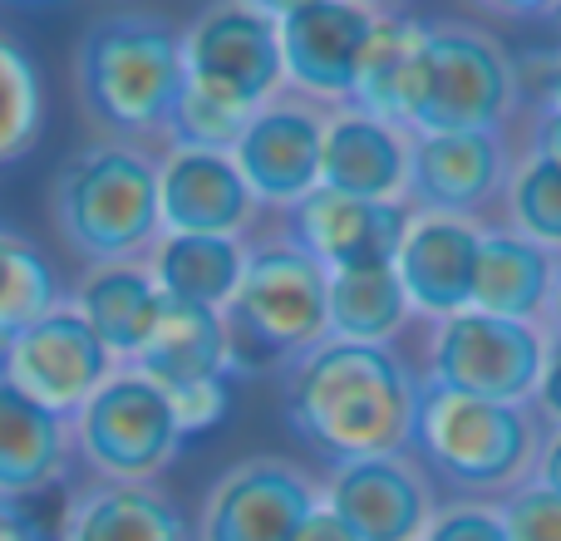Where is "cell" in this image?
Returning a JSON list of instances; mask_svg holds the SVG:
<instances>
[{"label":"cell","mask_w":561,"mask_h":541,"mask_svg":"<svg viewBox=\"0 0 561 541\" xmlns=\"http://www.w3.org/2000/svg\"><path fill=\"white\" fill-rule=\"evenodd\" d=\"M523 99L517 59L478 25H428L424 74L409 134H503Z\"/></svg>","instance_id":"cell-6"},{"label":"cell","mask_w":561,"mask_h":541,"mask_svg":"<svg viewBox=\"0 0 561 541\" xmlns=\"http://www.w3.org/2000/svg\"><path fill=\"white\" fill-rule=\"evenodd\" d=\"M424 541H507V527H503V517H497V507L454 503L434 517Z\"/></svg>","instance_id":"cell-32"},{"label":"cell","mask_w":561,"mask_h":541,"mask_svg":"<svg viewBox=\"0 0 561 541\" xmlns=\"http://www.w3.org/2000/svg\"><path fill=\"white\" fill-rule=\"evenodd\" d=\"M419 379L389 345L325 339L286 369V424L330 463L404 453L414 438Z\"/></svg>","instance_id":"cell-1"},{"label":"cell","mask_w":561,"mask_h":541,"mask_svg":"<svg viewBox=\"0 0 561 541\" xmlns=\"http://www.w3.org/2000/svg\"><path fill=\"white\" fill-rule=\"evenodd\" d=\"M561 280L557 252L527 242L517 232H483L478 246V276H473V310L517 325H542L552 290Z\"/></svg>","instance_id":"cell-23"},{"label":"cell","mask_w":561,"mask_h":541,"mask_svg":"<svg viewBox=\"0 0 561 541\" xmlns=\"http://www.w3.org/2000/svg\"><path fill=\"white\" fill-rule=\"evenodd\" d=\"M533 153L561 168V114H552V108H542V118L533 128Z\"/></svg>","instance_id":"cell-36"},{"label":"cell","mask_w":561,"mask_h":541,"mask_svg":"<svg viewBox=\"0 0 561 541\" xmlns=\"http://www.w3.org/2000/svg\"><path fill=\"white\" fill-rule=\"evenodd\" d=\"M507 217L517 237L561 252V168L527 153L507 177Z\"/></svg>","instance_id":"cell-30"},{"label":"cell","mask_w":561,"mask_h":541,"mask_svg":"<svg viewBox=\"0 0 561 541\" xmlns=\"http://www.w3.org/2000/svg\"><path fill=\"white\" fill-rule=\"evenodd\" d=\"M59 306V276L35 242L0 227V349Z\"/></svg>","instance_id":"cell-28"},{"label":"cell","mask_w":561,"mask_h":541,"mask_svg":"<svg viewBox=\"0 0 561 541\" xmlns=\"http://www.w3.org/2000/svg\"><path fill=\"white\" fill-rule=\"evenodd\" d=\"M158 207L168 237H237L256 222V197L227 153H168L158 163Z\"/></svg>","instance_id":"cell-17"},{"label":"cell","mask_w":561,"mask_h":541,"mask_svg":"<svg viewBox=\"0 0 561 541\" xmlns=\"http://www.w3.org/2000/svg\"><path fill=\"white\" fill-rule=\"evenodd\" d=\"M114 369L118 359L65 300L0 349V375L15 389H25L35 404L55 408L59 418H79V408L114 379Z\"/></svg>","instance_id":"cell-10"},{"label":"cell","mask_w":561,"mask_h":541,"mask_svg":"<svg viewBox=\"0 0 561 541\" xmlns=\"http://www.w3.org/2000/svg\"><path fill=\"white\" fill-rule=\"evenodd\" d=\"M0 541H45V532H39V522L20 503L0 497Z\"/></svg>","instance_id":"cell-34"},{"label":"cell","mask_w":561,"mask_h":541,"mask_svg":"<svg viewBox=\"0 0 561 541\" xmlns=\"http://www.w3.org/2000/svg\"><path fill=\"white\" fill-rule=\"evenodd\" d=\"M158 290L183 306L227 310L247 276V242L237 237H158L153 256H148Z\"/></svg>","instance_id":"cell-26"},{"label":"cell","mask_w":561,"mask_h":541,"mask_svg":"<svg viewBox=\"0 0 561 541\" xmlns=\"http://www.w3.org/2000/svg\"><path fill=\"white\" fill-rule=\"evenodd\" d=\"M542 325H547V335H552V339H557V349H561V280H557V290H552V306H547Z\"/></svg>","instance_id":"cell-39"},{"label":"cell","mask_w":561,"mask_h":541,"mask_svg":"<svg viewBox=\"0 0 561 541\" xmlns=\"http://www.w3.org/2000/svg\"><path fill=\"white\" fill-rule=\"evenodd\" d=\"M128 369L148 375L158 389H193L207 379H232L227 375V325L222 310L207 306H183V300H168L163 320H158L153 339L138 349V359Z\"/></svg>","instance_id":"cell-25"},{"label":"cell","mask_w":561,"mask_h":541,"mask_svg":"<svg viewBox=\"0 0 561 541\" xmlns=\"http://www.w3.org/2000/svg\"><path fill=\"white\" fill-rule=\"evenodd\" d=\"M537 404H542V414H552L561 424V349H552V359H547V375H542V389H537Z\"/></svg>","instance_id":"cell-38"},{"label":"cell","mask_w":561,"mask_h":541,"mask_svg":"<svg viewBox=\"0 0 561 541\" xmlns=\"http://www.w3.org/2000/svg\"><path fill=\"white\" fill-rule=\"evenodd\" d=\"M187 84L237 114H262L286 84L276 10L266 5H213L183 30Z\"/></svg>","instance_id":"cell-9"},{"label":"cell","mask_w":561,"mask_h":541,"mask_svg":"<svg viewBox=\"0 0 561 541\" xmlns=\"http://www.w3.org/2000/svg\"><path fill=\"white\" fill-rule=\"evenodd\" d=\"M69 306L89 320V330L104 339V349L118 365H134L138 349L153 339L158 320H163L168 296L158 290L148 262H118L89 270Z\"/></svg>","instance_id":"cell-22"},{"label":"cell","mask_w":561,"mask_h":541,"mask_svg":"<svg viewBox=\"0 0 561 541\" xmlns=\"http://www.w3.org/2000/svg\"><path fill=\"white\" fill-rule=\"evenodd\" d=\"M183 438L168 389L128 365H118L75 418V448L99 483H158V473L173 468Z\"/></svg>","instance_id":"cell-7"},{"label":"cell","mask_w":561,"mask_h":541,"mask_svg":"<svg viewBox=\"0 0 561 541\" xmlns=\"http://www.w3.org/2000/svg\"><path fill=\"white\" fill-rule=\"evenodd\" d=\"M65 541H193V527L158 483H94L69 503Z\"/></svg>","instance_id":"cell-24"},{"label":"cell","mask_w":561,"mask_h":541,"mask_svg":"<svg viewBox=\"0 0 561 541\" xmlns=\"http://www.w3.org/2000/svg\"><path fill=\"white\" fill-rule=\"evenodd\" d=\"M183 89V30L168 15L108 10L84 25L75 49V94L108 143L138 148V138L168 134Z\"/></svg>","instance_id":"cell-2"},{"label":"cell","mask_w":561,"mask_h":541,"mask_svg":"<svg viewBox=\"0 0 561 541\" xmlns=\"http://www.w3.org/2000/svg\"><path fill=\"white\" fill-rule=\"evenodd\" d=\"M409 138L369 114L340 108L325 118V148H320V187L359 197V203H404L409 187Z\"/></svg>","instance_id":"cell-19"},{"label":"cell","mask_w":561,"mask_h":541,"mask_svg":"<svg viewBox=\"0 0 561 541\" xmlns=\"http://www.w3.org/2000/svg\"><path fill=\"white\" fill-rule=\"evenodd\" d=\"M409 448L419 453V468H428L458 493H517L523 483H533L542 434L527 404L448 394L419 379Z\"/></svg>","instance_id":"cell-5"},{"label":"cell","mask_w":561,"mask_h":541,"mask_svg":"<svg viewBox=\"0 0 561 541\" xmlns=\"http://www.w3.org/2000/svg\"><path fill=\"white\" fill-rule=\"evenodd\" d=\"M409 222L414 217H409L404 203H359V197L316 187L306 203H296L286 212L280 232L306 256H316L330 276H340V270L394 266L399 246L409 237Z\"/></svg>","instance_id":"cell-15"},{"label":"cell","mask_w":561,"mask_h":541,"mask_svg":"<svg viewBox=\"0 0 561 541\" xmlns=\"http://www.w3.org/2000/svg\"><path fill=\"white\" fill-rule=\"evenodd\" d=\"M409 296L394 266L379 270H340L330 276V339L350 345H389L409 320Z\"/></svg>","instance_id":"cell-27"},{"label":"cell","mask_w":561,"mask_h":541,"mask_svg":"<svg viewBox=\"0 0 561 541\" xmlns=\"http://www.w3.org/2000/svg\"><path fill=\"white\" fill-rule=\"evenodd\" d=\"M320 148H325V118L300 99H272L242 134L232 163L256 203L290 212L320 187Z\"/></svg>","instance_id":"cell-16"},{"label":"cell","mask_w":561,"mask_h":541,"mask_svg":"<svg viewBox=\"0 0 561 541\" xmlns=\"http://www.w3.org/2000/svg\"><path fill=\"white\" fill-rule=\"evenodd\" d=\"M168 399H173V414H178V424H183V434H207V428H217L227 414V379L173 389Z\"/></svg>","instance_id":"cell-33"},{"label":"cell","mask_w":561,"mask_h":541,"mask_svg":"<svg viewBox=\"0 0 561 541\" xmlns=\"http://www.w3.org/2000/svg\"><path fill=\"white\" fill-rule=\"evenodd\" d=\"M547 359H552V345L542 325L463 310V315L434 320L424 384L468 399H493V404H527L542 389Z\"/></svg>","instance_id":"cell-8"},{"label":"cell","mask_w":561,"mask_h":541,"mask_svg":"<svg viewBox=\"0 0 561 541\" xmlns=\"http://www.w3.org/2000/svg\"><path fill=\"white\" fill-rule=\"evenodd\" d=\"M507 541H561V497L537 483H523L497 507Z\"/></svg>","instance_id":"cell-31"},{"label":"cell","mask_w":561,"mask_h":541,"mask_svg":"<svg viewBox=\"0 0 561 541\" xmlns=\"http://www.w3.org/2000/svg\"><path fill=\"white\" fill-rule=\"evenodd\" d=\"M69 458H75V418H59L0 375V497L20 503L65 483Z\"/></svg>","instance_id":"cell-20"},{"label":"cell","mask_w":561,"mask_h":541,"mask_svg":"<svg viewBox=\"0 0 561 541\" xmlns=\"http://www.w3.org/2000/svg\"><path fill=\"white\" fill-rule=\"evenodd\" d=\"M296 541H355V532H350L345 522H340L335 513H325V503H320V513L310 517L306 527H300V537Z\"/></svg>","instance_id":"cell-37"},{"label":"cell","mask_w":561,"mask_h":541,"mask_svg":"<svg viewBox=\"0 0 561 541\" xmlns=\"http://www.w3.org/2000/svg\"><path fill=\"white\" fill-rule=\"evenodd\" d=\"M227 375L290 369L330 339V270L286 232L247 246V276L222 310Z\"/></svg>","instance_id":"cell-4"},{"label":"cell","mask_w":561,"mask_h":541,"mask_svg":"<svg viewBox=\"0 0 561 541\" xmlns=\"http://www.w3.org/2000/svg\"><path fill=\"white\" fill-rule=\"evenodd\" d=\"M49 222L89 270L144 262L163 237L158 163L134 143L94 138L59 163L49 183Z\"/></svg>","instance_id":"cell-3"},{"label":"cell","mask_w":561,"mask_h":541,"mask_svg":"<svg viewBox=\"0 0 561 541\" xmlns=\"http://www.w3.org/2000/svg\"><path fill=\"white\" fill-rule=\"evenodd\" d=\"M325 513L355 532V541H424L434 527V487H428L419 458L385 453L359 463L330 468L320 487Z\"/></svg>","instance_id":"cell-12"},{"label":"cell","mask_w":561,"mask_h":541,"mask_svg":"<svg viewBox=\"0 0 561 541\" xmlns=\"http://www.w3.org/2000/svg\"><path fill=\"white\" fill-rule=\"evenodd\" d=\"M547 108L561 114V55L552 59V69H547Z\"/></svg>","instance_id":"cell-40"},{"label":"cell","mask_w":561,"mask_h":541,"mask_svg":"<svg viewBox=\"0 0 561 541\" xmlns=\"http://www.w3.org/2000/svg\"><path fill=\"white\" fill-rule=\"evenodd\" d=\"M379 25L375 5L355 0H290L276 5V35L286 79L316 99H345L355 94L359 55Z\"/></svg>","instance_id":"cell-13"},{"label":"cell","mask_w":561,"mask_h":541,"mask_svg":"<svg viewBox=\"0 0 561 541\" xmlns=\"http://www.w3.org/2000/svg\"><path fill=\"white\" fill-rule=\"evenodd\" d=\"M424 39L428 20H414L409 10H379V25L359 55L350 108L409 134L419 104V74H424Z\"/></svg>","instance_id":"cell-21"},{"label":"cell","mask_w":561,"mask_h":541,"mask_svg":"<svg viewBox=\"0 0 561 541\" xmlns=\"http://www.w3.org/2000/svg\"><path fill=\"white\" fill-rule=\"evenodd\" d=\"M507 148L497 134H414L409 138V187L404 207L414 217H468L488 212L507 193Z\"/></svg>","instance_id":"cell-14"},{"label":"cell","mask_w":561,"mask_h":541,"mask_svg":"<svg viewBox=\"0 0 561 541\" xmlns=\"http://www.w3.org/2000/svg\"><path fill=\"white\" fill-rule=\"evenodd\" d=\"M533 483L547 487V493L561 497V428L552 438H542V453H537V468H533Z\"/></svg>","instance_id":"cell-35"},{"label":"cell","mask_w":561,"mask_h":541,"mask_svg":"<svg viewBox=\"0 0 561 541\" xmlns=\"http://www.w3.org/2000/svg\"><path fill=\"white\" fill-rule=\"evenodd\" d=\"M320 513V487L286 458H247L227 468L203 503L197 541H296Z\"/></svg>","instance_id":"cell-11"},{"label":"cell","mask_w":561,"mask_h":541,"mask_svg":"<svg viewBox=\"0 0 561 541\" xmlns=\"http://www.w3.org/2000/svg\"><path fill=\"white\" fill-rule=\"evenodd\" d=\"M478 246H483V232L473 222H458V217H414L404 246H399V262H394L409 306L434 320L473 310Z\"/></svg>","instance_id":"cell-18"},{"label":"cell","mask_w":561,"mask_h":541,"mask_svg":"<svg viewBox=\"0 0 561 541\" xmlns=\"http://www.w3.org/2000/svg\"><path fill=\"white\" fill-rule=\"evenodd\" d=\"M45 124V84L20 39L0 30V163H15L35 148Z\"/></svg>","instance_id":"cell-29"}]
</instances>
